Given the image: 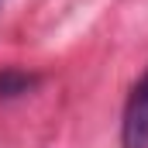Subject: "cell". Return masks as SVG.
Segmentation results:
<instances>
[{
	"instance_id": "3957f363",
	"label": "cell",
	"mask_w": 148,
	"mask_h": 148,
	"mask_svg": "<svg viewBox=\"0 0 148 148\" xmlns=\"http://www.w3.org/2000/svg\"><path fill=\"white\" fill-rule=\"evenodd\" d=\"M0 10H3V0H0Z\"/></svg>"
},
{
	"instance_id": "7a4b0ae2",
	"label": "cell",
	"mask_w": 148,
	"mask_h": 148,
	"mask_svg": "<svg viewBox=\"0 0 148 148\" xmlns=\"http://www.w3.org/2000/svg\"><path fill=\"white\" fill-rule=\"evenodd\" d=\"M38 83V76L24 69H0V97H21Z\"/></svg>"
},
{
	"instance_id": "6da1fadb",
	"label": "cell",
	"mask_w": 148,
	"mask_h": 148,
	"mask_svg": "<svg viewBox=\"0 0 148 148\" xmlns=\"http://www.w3.org/2000/svg\"><path fill=\"white\" fill-rule=\"evenodd\" d=\"M121 148H148V73L127 93L121 117Z\"/></svg>"
}]
</instances>
